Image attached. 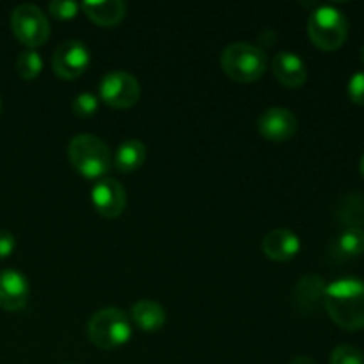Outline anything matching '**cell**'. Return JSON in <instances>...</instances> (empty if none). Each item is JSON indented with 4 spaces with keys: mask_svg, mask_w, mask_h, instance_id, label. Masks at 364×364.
Here are the masks:
<instances>
[{
    "mask_svg": "<svg viewBox=\"0 0 364 364\" xmlns=\"http://www.w3.org/2000/svg\"><path fill=\"white\" fill-rule=\"evenodd\" d=\"M323 308L331 320L343 331H361L364 327V281L343 277L327 284Z\"/></svg>",
    "mask_w": 364,
    "mask_h": 364,
    "instance_id": "obj_1",
    "label": "cell"
},
{
    "mask_svg": "<svg viewBox=\"0 0 364 364\" xmlns=\"http://www.w3.org/2000/svg\"><path fill=\"white\" fill-rule=\"evenodd\" d=\"M269 60L267 53L259 46L245 41H237L228 45L220 55V68L224 73L235 82L249 84L256 82L265 75Z\"/></svg>",
    "mask_w": 364,
    "mask_h": 364,
    "instance_id": "obj_2",
    "label": "cell"
},
{
    "mask_svg": "<svg viewBox=\"0 0 364 364\" xmlns=\"http://www.w3.org/2000/svg\"><path fill=\"white\" fill-rule=\"evenodd\" d=\"M68 159L78 174L87 180H96L109 173L112 155L105 142L91 134H80L71 139L68 146Z\"/></svg>",
    "mask_w": 364,
    "mask_h": 364,
    "instance_id": "obj_3",
    "label": "cell"
},
{
    "mask_svg": "<svg viewBox=\"0 0 364 364\" xmlns=\"http://www.w3.org/2000/svg\"><path fill=\"white\" fill-rule=\"evenodd\" d=\"M87 336L92 345L103 350L123 347L132 338L130 316L117 308L100 309L89 320Z\"/></svg>",
    "mask_w": 364,
    "mask_h": 364,
    "instance_id": "obj_4",
    "label": "cell"
},
{
    "mask_svg": "<svg viewBox=\"0 0 364 364\" xmlns=\"http://www.w3.org/2000/svg\"><path fill=\"white\" fill-rule=\"evenodd\" d=\"M308 36L313 45L326 52L341 48L348 38V20L338 7L320 6L308 20Z\"/></svg>",
    "mask_w": 364,
    "mask_h": 364,
    "instance_id": "obj_5",
    "label": "cell"
},
{
    "mask_svg": "<svg viewBox=\"0 0 364 364\" xmlns=\"http://www.w3.org/2000/svg\"><path fill=\"white\" fill-rule=\"evenodd\" d=\"M11 31L21 45L34 50L48 41L50 21L34 4H20L11 13Z\"/></svg>",
    "mask_w": 364,
    "mask_h": 364,
    "instance_id": "obj_6",
    "label": "cell"
},
{
    "mask_svg": "<svg viewBox=\"0 0 364 364\" xmlns=\"http://www.w3.org/2000/svg\"><path fill=\"white\" fill-rule=\"evenodd\" d=\"M100 100L114 109H130L141 100V84L128 71H110L100 82Z\"/></svg>",
    "mask_w": 364,
    "mask_h": 364,
    "instance_id": "obj_7",
    "label": "cell"
},
{
    "mask_svg": "<svg viewBox=\"0 0 364 364\" xmlns=\"http://www.w3.org/2000/svg\"><path fill=\"white\" fill-rule=\"evenodd\" d=\"M91 53L89 48L78 39H70L57 46L52 57V70L57 77L64 80H75L87 70Z\"/></svg>",
    "mask_w": 364,
    "mask_h": 364,
    "instance_id": "obj_8",
    "label": "cell"
},
{
    "mask_svg": "<svg viewBox=\"0 0 364 364\" xmlns=\"http://www.w3.org/2000/svg\"><path fill=\"white\" fill-rule=\"evenodd\" d=\"M91 201L100 215L117 219L127 208V191L114 178H102L91 188Z\"/></svg>",
    "mask_w": 364,
    "mask_h": 364,
    "instance_id": "obj_9",
    "label": "cell"
},
{
    "mask_svg": "<svg viewBox=\"0 0 364 364\" xmlns=\"http://www.w3.org/2000/svg\"><path fill=\"white\" fill-rule=\"evenodd\" d=\"M297 117L283 107H270L259 116L258 132L262 137L272 142H284L297 134Z\"/></svg>",
    "mask_w": 364,
    "mask_h": 364,
    "instance_id": "obj_10",
    "label": "cell"
},
{
    "mask_svg": "<svg viewBox=\"0 0 364 364\" xmlns=\"http://www.w3.org/2000/svg\"><path fill=\"white\" fill-rule=\"evenodd\" d=\"M31 287L28 279L16 269H4L0 272V308L4 311H21L28 304Z\"/></svg>",
    "mask_w": 364,
    "mask_h": 364,
    "instance_id": "obj_11",
    "label": "cell"
},
{
    "mask_svg": "<svg viewBox=\"0 0 364 364\" xmlns=\"http://www.w3.org/2000/svg\"><path fill=\"white\" fill-rule=\"evenodd\" d=\"M263 255L272 262H290L301 251V238L287 228H276L269 231L262 242Z\"/></svg>",
    "mask_w": 364,
    "mask_h": 364,
    "instance_id": "obj_12",
    "label": "cell"
},
{
    "mask_svg": "<svg viewBox=\"0 0 364 364\" xmlns=\"http://www.w3.org/2000/svg\"><path fill=\"white\" fill-rule=\"evenodd\" d=\"M272 73L284 87L299 89L308 80L304 60L294 52H279L272 59Z\"/></svg>",
    "mask_w": 364,
    "mask_h": 364,
    "instance_id": "obj_13",
    "label": "cell"
},
{
    "mask_svg": "<svg viewBox=\"0 0 364 364\" xmlns=\"http://www.w3.org/2000/svg\"><path fill=\"white\" fill-rule=\"evenodd\" d=\"M82 11L100 27H116L127 16V4L121 0H100L80 4Z\"/></svg>",
    "mask_w": 364,
    "mask_h": 364,
    "instance_id": "obj_14",
    "label": "cell"
},
{
    "mask_svg": "<svg viewBox=\"0 0 364 364\" xmlns=\"http://www.w3.org/2000/svg\"><path fill=\"white\" fill-rule=\"evenodd\" d=\"M327 283L316 274L302 277L295 288V304L302 313H311L318 304H323Z\"/></svg>",
    "mask_w": 364,
    "mask_h": 364,
    "instance_id": "obj_15",
    "label": "cell"
},
{
    "mask_svg": "<svg viewBox=\"0 0 364 364\" xmlns=\"http://www.w3.org/2000/svg\"><path fill=\"white\" fill-rule=\"evenodd\" d=\"M130 316L135 326L144 333H156V331L162 329L167 320L166 309L159 302L149 301V299L135 302L132 306Z\"/></svg>",
    "mask_w": 364,
    "mask_h": 364,
    "instance_id": "obj_16",
    "label": "cell"
},
{
    "mask_svg": "<svg viewBox=\"0 0 364 364\" xmlns=\"http://www.w3.org/2000/svg\"><path fill=\"white\" fill-rule=\"evenodd\" d=\"M146 162V146L137 139L123 141L114 155V166L119 173H134Z\"/></svg>",
    "mask_w": 364,
    "mask_h": 364,
    "instance_id": "obj_17",
    "label": "cell"
},
{
    "mask_svg": "<svg viewBox=\"0 0 364 364\" xmlns=\"http://www.w3.org/2000/svg\"><path fill=\"white\" fill-rule=\"evenodd\" d=\"M333 251L341 259L361 256L364 252V230L361 228H345L334 242Z\"/></svg>",
    "mask_w": 364,
    "mask_h": 364,
    "instance_id": "obj_18",
    "label": "cell"
},
{
    "mask_svg": "<svg viewBox=\"0 0 364 364\" xmlns=\"http://www.w3.org/2000/svg\"><path fill=\"white\" fill-rule=\"evenodd\" d=\"M336 219L347 228H364V198L358 194L347 196L338 206Z\"/></svg>",
    "mask_w": 364,
    "mask_h": 364,
    "instance_id": "obj_19",
    "label": "cell"
},
{
    "mask_svg": "<svg viewBox=\"0 0 364 364\" xmlns=\"http://www.w3.org/2000/svg\"><path fill=\"white\" fill-rule=\"evenodd\" d=\"M43 70V59L36 50H25L16 57V71L23 80H34Z\"/></svg>",
    "mask_w": 364,
    "mask_h": 364,
    "instance_id": "obj_20",
    "label": "cell"
},
{
    "mask_svg": "<svg viewBox=\"0 0 364 364\" xmlns=\"http://www.w3.org/2000/svg\"><path fill=\"white\" fill-rule=\"evenodd\" d=\"M98 96L92 92H80L75 96L73 103H71V110L77 117H92L98 110Z\"/></svg>",
    "mask_w": 364,
    "mask_h": 364,
    "instance_id": "obj_21",
    "label": "cell"
},
{
    "mask_svg": "<svg viewBox=\"0 0 364 364\" xmlns=\"http://www.w3.org/2000/svg\"><path fill=\"white\" fill-rule=\"evenodd\" d=\"M331 364H364V354L352 345H338L331 354Z\"/></svg>",
    "mask_w": 364,
    "mask_h": 364,
    "instance_id": "obj_22",
    "label": "cell"
},
{
    "mask_svg": "<svg viewBox=\"0 0 364 364\" xmlns=\"http://www.w3.org/2000/svg\"><path fill=\"white\" fill-rule=\"evenodd\" d=\"M78 9H80V4L73 0H55L48 4L50 14L57 20H73L78 14Z\"/></svg>",
    "mask_w": 364,
    "mask_h": 364,
    "instance_id": "obj_23",
    "label": "cell"
},
{
    "mask_svg": "<svg viewBox=\"0 0 364 364\" xmlns=\"http://www.w3.org/2000/svg\"><path fill=\"white\" fill-rule=\"evenodd\" d=\"M348 100L355 105H364V70L352 75L347 87Z\"/></svg>",
    "mask_w": 364,
    "mask_h": 364,
    "instance_id": "obj_24",
    "label": "cell"
},
{
    "mask_svg": "<svg viewBox=\"0 0 364 364\" xmlns=\"http://www.w3.org/2000/svg\"><path fill=\"white\" fill-rule=\"evenodd\" d=\"M14 247H16V238L11 231L0 230V259H6L7 256L13 255Z\"/></svg>",
    "mask_w": 364,
    "mask_h": 364,
    "instance_id": "obj_25",
    "label": "cell"
},
{
    "mask_svg": "<svg viewBox=\"0 0 364 364\" xmlns=\"http://www.w3.org/2000/svg\"><path fill=\"white\" fill-rule=\"evenodd\" d=\"M288 364H316V363L309 358H295V359H291Z\"/></svg>",
    "mask_w": 364,
    "mask_h": 364,
    "instance_id": "obj_26",
    "label": "cell"
},
{
    "mask_svg": "<svg viewBox=\"0 0 364 364\" xmlns=\"http://www.w3.org/2000/svg\"><path fill=\"white\" fill-rule=\"evenodd\" d=\"M359 173H361V176L364 180V155L361 156V162H359Z\"/></svg>",
    "mask_w": 364,
    "mask_h": 364,
    "instance_id": "obj_27",
    "label": "cell"
},
{
    "mask_svg": "<svg viewBox=\"0 0 364 364\" xmlns=\"http://www.w3.org/2000/svg\"><path fill=\"white\" fill-rule=\"evenodd\" d=\"M361 63H363V66H364V45H363V48H361Z\"/></svg>",
    "mask_w": 364,
    "mask_h": 364,
    "instance_id": "obj_28",
    "label": "cell"
},
{
    "mask_svg": "<svg viewBox=\"0 0 364 364\" xmlns=\"http://www.w3.org/2000/svg\"><path fill=\"white\" fill-rule=\"evenodd\" d=\"M0 112H2V100H0Z\"/></svg>",
    "mask_w": 364,
    "mask_h": 364,
    "instance_id": "obj_29",
    "label": "cell"
},
{
    "mask_svg": "<svg viewBox=\"0 0 364 364\" xmlns=\"http://www.w3.org/2000/svg\"><path fill=\"white\" fill-rule=\"evenodd\" d=\"M64 364H75V363H64Z\"/></svg>",
    "mask_w": 364,
    "mask_h": 364,
    "instance_id": "obj_30",
    "label": "cell"
}]
</instances>
